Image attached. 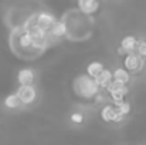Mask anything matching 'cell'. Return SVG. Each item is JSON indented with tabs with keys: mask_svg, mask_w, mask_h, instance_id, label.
Listing matches in <instances>:
<instances>
[{
	"mask_svg": "<svg viewBox=\"0 0 146 145\" xmlns=\"http://www.w3.org/2000/svg\"><path fill=\"white\" fill-rule=\"evenodd\" d=\"M72 88H74V93L77 96L80 98H84V100L95 98V96L99 94V91H101V88L97 86L95 80L87 74L78 76L72 83Z\"/></svg>",
	"mask_w": 146,
	"mask_h": 145,
	"instance_id": "1",
	"label": "cell"
},
{
	"mask_svg": "<svg viewBox=\"0 0 146 145\" xmlns=\"http://www.w3.org/2000/svg\"><path fill=\"white\" fill-rule=\"evenodd\" d=\"M143 63H145V60L142 57H139L136 53H129L123 58V67L129 73H139L143 68Z\"/></svg>",
	"mask_w": 146,
	"mask_h": 145,
	"instance_id": "2",
	"label": "cell"
},
{
	"mask_svg": "<svg viewBox=\"0 0 146 145\" xmlns=\"http://www.w3.org/2000/svg\"><path fill=\"white\" fill-rule=\"evenodd\" d=\"M17 97L20 98V102L24 105L33 104L37 98V90L34 86H20L16 91Z\"/></svg>",
	"mask_w": 146,
	"mask_h": 145,
	"instance_id": "3",
	"label": "cell"
},
{
	"mask_svg": "<svg viewBox=\"0 0 146 145\" xmlns=\"http://www.w3.org/2000/svg\"><path fill=\"white\" fill-rule=\"evenodd\" d=\"M54 23H55V19L48 11H40V13L36 14V24H37V27L44 30V31H47V33L50 31V29L52 27Z\"/></svg>",
	"mask_w": 146,
	"mask_h": 145,
	"instance_id": "4",
	"label": "cell"
},
{
	"mask_svg": "<svg viewBox=\"0 0 146 145\" xmlns=\"http://www.w3.org/2000/svg\"><path fill=\"white\" fill-rule=\"evenodd\" d=\"M101 118L105 121V122H119L122 121L125 117H122L115 107L112 105H105L102 110H101Z\"/></svg>",
	"mask_w": 146,
	"mask_h": 145,
	"instance_id": "5",
	"label": "cell"
},
{
	"mask_svg": "<svg viewBox=\"0 0 146 145\" xmlns=\"http://www.w3.org/2000/svg\"><path fill=\"white\" fill-rule=\"evenodd\" d=\"M36 74L31 68H23L17 73V81L20 86H33Z\"/></svg>",
	"mask_w": 146,
	"mask_h": 145,
	"instance_id": "6",
	"label": "cell"
},
{
	"mask_svg": "<svg viewBox=\"0 0 146 145\" xmlns=\"http://www.w3.org/2000/svg\"><path fill=\"white\" fill-rule=\"evenodd\" d=\"M78 9L84 14H94L99 9V1L98 0H78Z\"/></svg>",
	"mask_w": 146,
	"mask_h": 145,
	"instance_id": "7",
	"label": "cell"
},
{
	"mask_svg": "<svg viewBox=\"0 0 146 145\" xmlns=\"http://www.w3.org/2000/svg\"><path fill=\"white\" fill-rule=\"evenodd\" d=\"M136 44H138V39L135 36H125L122 40H121V50L125 53V54H129V53H135L136 50Z\"/></svg>",
	"mask_w": 146,
	"mask_h": 145,
	"instance_id": "8",
	"label": "cell"
},
{
	"mask_svg": "<svg viewBox=\"0 0 146 145\" xmlns=\"http://www.w3.org/2000/svg\"><path fill=\"white\" fill-rule=\"evenodd\" d=\"M94 80H95V83H97V86L99 88H106L112 83V73L109 70L104 68V71L98 76L97 78H94Z\"/></svg>",
	"mask_w": 146,
	"mask_h": 145,
	"instance_id": "9",
	"label": "cell"
},
{
	"mask_svg": "<svg viewBox=\"0 0 146 145\" xmlns=\"http://www.w3.org/2000/svg\"><path fill=\"white\" fill-rule=\"evenodd\" d=\"M112 80L113 81H118V83H121V84H128L129 83V80H131V76H129V71H126L125 68H122V67H119V68H116L113 73H112Z\"/></svg>",
	"mask_w": 146,
	"mask_h": 145,
	"instance_id": "10",
	"label": "cell"
},
{
	"mask_svg": "<svg viewBox=\"0 0 146 145\" xmlns=\"http://www.w3.org/2000/svg\"><path fill=\"white\" fill-rule=\"evenodd\" d=\"M50 36L52 37H62L67 33V24L64 21H55L52 24V27L50 29Z\"/></svg>",
	"mask_w": 146,
	"mask_h": 145,
	"instance_id": "11",
	"label": "cell"
},
{
	"mask_svg": "<svg viewBox=\"0 0 146 145\" xmlns=\"http://www.w3.org/2000/svg\"><path fill=\"white\" fill-rule=\"evenodd\" d=\"M102 71H104V64L101 61H92L87 67V76H90L91 78H97Z\"/></svg>",
	"mask_w": 146,
	"mask_h": 145,
	"instance_id": "12",
	"label": "cell"
},
{
	"mask_svg": "<svg viewBox=\"0 0 146 145\" xmlns=\"http://www.w3.org/2000/svg\"><path fill=\"white\" fill-rule=\"evenodd\" d=\"M3 104H4V107L6 108H9V110H16V108H19L20 107V98L17 97L16 93H13V94H9V96L4 98V101H3Z\"/></svg>",
	"mask_w": 146,
	"mask_h": 145,
	"instance_id": "13",
	"label": "cell"
},
{
	"mask_svg": "<svg viewBox=\"0 0 146 145\" xmlns=\"http://www.w3.org/2000/svg\"><path fill=\"white\" fill-rule=\"evenodd\" d=\"M109 94H112V93H116V91H121V93H123L125 96L129 93V88H128V86H125V84H121V83H118V81H113L112 80V83L105 88Z\"/></svg>",
	"mask_w": 146,
	"mask_h": 145,
	"instance_id": "14",
	"label": "cell"
},
{
	"mask_svg": "<svg viewBox=\"0 0 146 145\" xmlns=\"http://www.w3.org/2000/svg\"><path fill=\"white\" fill-rule=\"evenodd\" d=\"M19 43H20V46L23 48H33V39H31L30 33H27V31H23L20 34Z\"/></svg>",
	"mask_w": 146,
	"mask_h": 145,
	"instance_id": "15",
	"label": "cell"
},
{
	"mask_svg": "<svg viewBox=\"0 0 146 145\" xmlns=\"http://www.w3.org/2000/svg\"><path fill=\"white\" fill-rule=\"evenodd\" d=\"M136 54L139 57H142L143 60L146 58V40H138V44H136Z\"/></svg>",
	"mask_w": 146,
	"mask_h": 145,
	"instance_id": "16",
	"label": "cell"
},
{
	"mask_svg": "<svg viewBox=\"0 0 146 145\" xmlns=\"http://www.w3.org/2000/svg\"><path fill=\"white\" fill-rule=\"evenodd\" d=\"M116 108V111L122 115V117H126L129 112H131V104L128 102V101H123L119 107H115Z\"/></svg>",
	"mask_w": 146,
	"mask_h": 145,
	"instance_id": "17",
	"label": "cell"
},
{
	"mask_svg": "<svg viewBox=\"0 0 146 145\" xmlns=\"http://www.w3.org/2000/svg\"><path fill=\"white\" fill-rule=\"evenodd\" d=\"M71 121H72L74 124H82V121H84L82 112H72V114H71Z\"/></svg>",
	"mask_w": 146,
	"mask_h": 145,
	"instance_id": "18",
	"label": "cell"
}]
</instances>
